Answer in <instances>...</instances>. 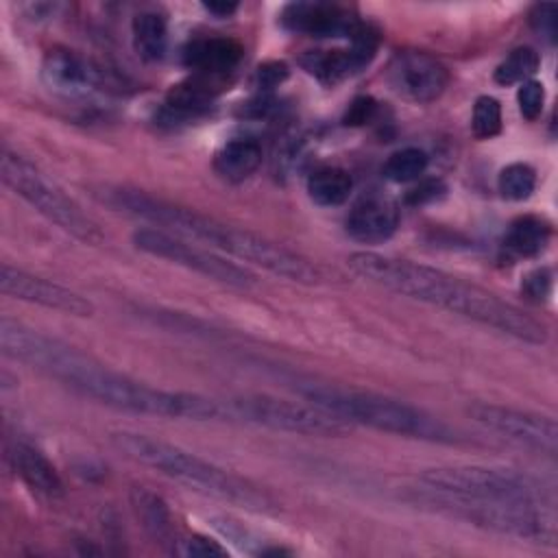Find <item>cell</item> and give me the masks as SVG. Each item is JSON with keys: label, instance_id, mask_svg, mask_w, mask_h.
Here are the masks:
<instances>
[{"label": "cell", "instance_id": "cell-29", "mask_svg": "<svg viewBox=\"0 0 558 558\" xmlns=\"http://www.w3.org/2000/svg\"><path fill=\"white\" fill-rule=\"evenodd\" d=\"M172 554L181 556V558H196V556H229L227 547H222L218 541L201 536V534H192V536H183L174 543Z\"/></svg>", "mask_w": 558, "mask_h": 558}, {"label": "cell", "instance_id": "cell-27", "mask_svg": "<svg viewBox=\"0 0 558 558\" xmlns=\"http://www.w3.org/2000/svg\"><path fill=\"white\" fill-rule=\"evenodd\" d=\"M497 187L508 201H525L536 187V172L532 166L521 161L508 163L497 177Z\"/></svg>", "mask_w": 558, "mask_h": 558}, {"label": "cell", "instance_id": "cell-2", "mask_svg": "<svg viewBox=\"0 0 558 558\" xmlns=\"http://www.w3.org/2000/svg\"><path fill=\"white\" fill-rule=\"evenodd\" d=\"M347 264L357 277L375 286L447 310L451 314L471 318L521 342L543 344L547 340L543 323L527 316L512 303L499 299L497 294L475 283L462 281L445 270L416 264L410 259L388 257L373 251L351 253L347 257Z\"/></svg>", "mask_w": 558, "mask_h": 558}, {"label": "cell", "instance_id": "cell-35", "mask_svg": "<svg viewBox=\"0 0 558 558\" xmlns=\"http://www.w3.org/2000/svg\"><path fill=\"white\" fill-rule=\"evenodd\" d=\"M373 113H375V102H373V98H366V96L355 98V100L351 102L347 116H344V124H353V126L364 124V122H368V120L373 118Z\"/></svg>", "mask_w": 558, "mask_h": 558}, {"label": "cell", "instance_id": "cell-26", "mask_svg": "<svg viewBox=\"0 0 558 558\" xmlns=\"http://www.w3.org/2000/svg\"><path fill=\"white\" fill-rule=\"evenodd\" d=\"M131 499H133V508H135L142 525L153 536H166L170 532V512L159 495H155L146 488H135Z\"/></svg>", "mask_w": 558, "mask_h": 558}, {"label": "cell", "instance_id": "cell-33", "mask_svg": "<svg viewBox=\"0 0 558 558\" xmlns=\"http://www.w3.org/2000/svg\"><path fill=\"white\" fill-rule=\"evenodd\" d=\"M288 78V65L283 61H268L255 70V85L259 89H272Z\"/></svg>", "mask_w": 558, "mask_h": 558}, {"label": "cell", "instance_id": "cell-25", "mask_svg": "<svg viewBox=\"0 0 558 558\" xmlns=\"http://www.w3.org/2000/svg\"><path fill=\"white\" fill-rule=\"evenodd\" d=\"M427 163H429V157L423 148L405 146V148L395 150L386 159L381 172L392 183H410V181H416L425 174Z\"/></svg>", "mask_w": 558, "mask_h": 558}, {"label": "cell", "instance_id": "cell-20", "mask_svg": "<svg viewBox=\"0 0 558 558\" xmlns=\"http://www.w3.org/2000/svg\"><path fill=\"white\" fill-rule=\"evenodd\" d=\"M551 238V227L541 216H519L508 225V231L501 240V257L508 262L530 259L545 251Z\"/></svg>", "mask_w": 558, "mask_h": 558}, {"label": "cell", "instance_id": "cell-14", "mask_svg": "<svg viewBox=\"0 0 558 558\" xmlns=\"http://www.w3.org/2000/svg\"><path fill=\"white\" fill-rule=\"evenodd\" d=\"M44 85L61 96H87L111 85L109 72L68 48H52L41 61Z\"/></svg>", "mask_w": 558, "mask_h": 558}, {"label": "cell", "instance_id": "cell-21", "mask_svg": "<svg viewBox=\"0 0 558 558\" xmlns=\"http://www.w3.org/2000/svg\"><path fill=\"white\" fill-rule=\"evenodd\" d=\"M262 146L253 137H235L225 142L214 155V170L227 183L248 179L262 163Z\"/></svg>", "mask_w": 558, "mask_h": 558}, {"label": "cell", "instance_id": "cell-16", "mask_svg": "<svg viewBox=\"0 0 558 558\" xmlns=\"http://www.w3.org/2000/svg\"><path fill=\"white\" fill-rule=\"evenodd\" d=\"M399 227L397 205L379 194L362 196L349 211L344 229L349 238L362 244H381L395 235Z\"/></svg>", "mask_w": 558, "mask_h": 558}, {"label": "cell", "instance_id": "cell-22", "mask_svg": "<svg viewBox=\"0 0 558 558\" xmlns=\"http://www.w3.org/2000/svg\"><path fill=\"white\" fill-rule=\"evenodd\" d=\"M133 48L146 63H157L168 50V22L157 11H142L131 22Z\"/></svg>", "mask_w": 558, "mask_h": 558}, {"label": "cell", "instance_id": "cell-15", "mask_svg": "<svg viewBox=\"0 0 558 558\" xmlns=\"http://www.w3.org/2000/svg\"><path fill=\"white\" fill-rule=\"evenodd\" d=\"M377 50V31L368 26L347 48L336 50H310L301 57V65L307 74L325 85H336L371 63Z\"/></svg>", "mask_w": 558, "mask_h": 558}, {"label": "cell", "instance_id": "cell-12", "mask_svg": "<svg viewBox=\"0 0 558 558\" xmlns=\"http://www.w3.org/2000/svg\"><path fill=\"white\" fill-rule=\"evenodd\" d=\"M0 290H2V294L11 296V299L41 305L48 310H57L68 316L87 318L94 314V303L89 299H85L83 294H78L61 283H54L50 279L31 275L11 264L0 266Z\"/></svg>", "mask_w": 558, "mask_h": 558}, {"label": "cell", "instance_id": "cell-7", "mask_svg": "<svg viewBox=\"0 0 558 558\" xmlns=\"http://www.w3.org/2000/svg\"><path fill=\"white\" fill-rule=\"evenodd\" d=\"M421 484L427 493L466 497V499H506V501H532L541 499L536 484L512 471L495 466H440L427 469L421 475Z\"/></svg>", "mask_w": 558, "mask_h": 558}, {"label": "cell", "instance_id": "cell-6", "mask_svg": "<svg viewBox=\"0 0 558 558\" xmlns=\"http://www.w3.org/2000/svg\"><path fill=\"white\" fill-rule=\"evenodd\" d=\"M0 179L35 211L46 216L76 240L85 244H100L105 240L100 227L81 209L74 198H70L57 183H52L33 161L15 150H9L7 146L0 155Z\"/></svg>", "mask_w": 558, "mask_h": 558}, {"label": "cell", "instance_id": "cell-36", "mask_svg": "<svg viewBox=\"0 0 558 558\" xmlns=\"http://www.w3.org/2000/svg\"><path fill=\"white\" fill-rule=\"evenodd\" d=\"M203 9L207 13H211L214 17H231L235 11H238V4L235 2H205Z\"/></svg>", "mask_w": 558, "mask_h": 558}, {"label": "cell", "instance_id": "cell-24", "mask_svg": "<svg viewBox=\"0 0 558 558\" xmlns=\"http://www.w3.org/2000/svg\"><path fill=\"white\" fill-rule=\"evenodd\" d=\"M538 63L541 59L534 48L519 46L501 59V63L493 72V78L497 85H514V83L521 85L523 81H530L536 74Z\"/></svg>", "mask_w": 558, "mask_h": 558}, {"label": "cell", "instance_id": "cell-5", "mask_svg": "<svg viewBox=\"0 0 558 558\" xmlns=\"http://www.w3.org/2000/svg\"><path fill=\"white\" fill-rule=\"evenodd\" d=\"M303 397L312 405L342 418L349 425L353 423L366 425V427L397 434V436L451 440L449 429L438 418L425 414L423 410L410 403H403L390 397L353 390V388L314 386V384H310L303 390Z\"/></svg>", "mask_w": 558, "mask_h": 558}, {"label": "cell", "instance_id": "cell-18", "mask_svg": "<svg viewBox=\"0 0 558 558\" xmlns=\"http://www.w3.org/2000/svg\"><path fill=\"white\" fill-rule=\"evenodd\" d=\"M209 76H201L196 74L194 78H187L179 85H174L168 96L166 102L159 111V120L163 124H179V122H187L194 118H201L203 113L209 111L216 89L211 87Z\"/></svg>", "mask_w": 558, "mask_h": 558}, {"label": "cell", "instance_id": "cell-31", "mask_svg": "<svg viewBox=\"0 0 558 558\" xmlns=\"http://www.w3.org/2000/svg\"><path fill=\"white\" fill-rule=\"evenodd\" d=\"M556 15H558V7L554 2H541L532 9L530 24L541 37H545L547 41H554L556 33H558V17Z\"/></svg>", "mask_w": 558, "mask_h": 558}, {"label": "cell", "instance_id": "cell-19", "mask_svg": "<svg viewBox=\"0 0 558 558\" xmlns=\"http://www.w3.org/2000/svg\"><path fill=\"white\" fill-rule=\"evenodd\" d=\"M9 460L15 469V473L24 480V484L31 490H35L37 495H41L46 499L63 497V482H61L57 469L50 464V460L39 449L17 440L9 447Z\"/></svg>", "mask_w": 558, "mask_h": 558}, {"label": "cell", "instance_id": "cell-11", "mask_svg": "<svg viewBox=\"0 0 558 558\" xmlns=\"http://www.w3.org/2000/svg\"><path fill=\"white\" fill-rule=\"evenodd\" d=\"M386 81L401 98L427 105L442 96L449 83V72L429 52L403 50L390 59Z\"/></svg>", "mask_w": 558, "mask_h": 558}, {"label": "cell", "instance_id": "cell-1", "mask_svg": "<svg viewBox=\"0 0 558 558\" xmlns=\"http://www.w3.org/2000/svg\"><path fill=\"white\" fill-rule=\"evenodd\" d=\"M0 347L4 355L35 366L76 392L116 410L166 418L231 421L229 401L148 386L9 316L0 318Z\"/></svg>", "mask_w": 558, "mask_h": 558}, {"label": "cell", "instance_id": "cell-3", "mask_svg": "<svg viewBox=\"0 0 558 558\" xmlns=\"http://www.w3.org/2000/svg\"><path fill=\"white\" fill-rule=\"evenodd\" d=\"M100 198L118 211L148 220L194 242H203L231 257H238L240 262L264 268L275 277L301 286H318L323 281V272L312 259L248 229L227 225L207 214L155 198L133 187H105Z\"/></svg>", "mask_w": 558, "mask_h": 558}, {"label": "cell", "instance_id": "cell-34", "mask_svg": "<svg viewBox=\"0 0 558 558\" xmlns=\"http://www.w3.org/2000/svg\"><path fill=\"white\" fill-rule=\"evenodd\" d=\"M442 192H445V185H442L440 179H425V181H421L418 185H414V187L408 192V203L421 205V203H427V201L438 198Z\"/></svg>", "mask_w": 558, "mask_h": 558}, {"label": "cell", "instance_id": "cell-8", "mask_svg": "<svg viewBox=\"0 0 558 558\" xmlns=\"http://www.w3.org/2000/svg\"><path fill=\"white\" fill-rule=\"evenodd\" d=\"M227 401L231 410V421L264 425L277 432L303 436H342L351 427L342 418L312 403L288 401L270 395H244Z\"/></svg>", "mask_w": 558, "mask_h": 558}, {"label": "cell", "instance_id": "cell-4", "mask_svg": "<svg viewBox=\"0 0 558 558\" xmlns=\"http://www.w3.org/2000/svg\"><path fill=\"white\" fill-rule=\"evenodd\" d=\"M111 442L131 460L150 466L161 475L203 495H211L251 512L277 510V504L268 493L177 445L137 432H113Z\"/></svg>", "mask_w": 558, "mask_h": 558}, {"label": "cell", "instance_id": "cell-17", "mask_svg": "<svg viewBox=\"0 0 558 558\" xmlns=\"http://www.w3.org/2000/svg\"><path fill=\"white\" fill-rule=\"evenodd\" d=\"M242 52V46L231 37H198L185 44L181 59L196 74L218 78L240 63Z\"/></svg>", "mask_w": 558, "mask_h": 558}, {"label": "cell", "instance_id": "cell-30", "mask_svg": "<svg viewBox=\"0 0 558 558\" xmlns=\"http://www.w3.org/2000/svg\"><path fill=\"white\" fill-rule=\"evenodd\" d=\"M543 102H545V87L541 81H523L519 85V92H517V105H519V111L525 120H536L543 111Z\"/></svg>", "mask_w": 558, "mask_h": 558}, {"label": "cell", "instance_id": "cell-23", "mask_svg": "<svg viewBox=\"0 0 558 558\" xmlns=\"http://www.w3.org/2000/svg\"><path fill=\"white\" fill-rule=\"evenodd\" d=\"M353 190V179L347 170L336 166L316 168L307 177V194L320 207H338L342 205Z\"/></svg>", "mask_w": 558, "mask_h": 558}, {"label": "cell", "instance_id": "cell-28", "mask_svg": "<svg viewBox=\"0 0 558 558\" xmlns=\"http://www.w3.org/2000/svg\"><path fill=\"white\" fill-rule=\"evenodd\" d=\"M471 131L477 140H490L501 131V105L493 96H480L471 113Z\"/></svg>", "mask_w": 558, "mask_h": 558}, {"label": "cell", "instance_id": "cell-13", "mask_svg": "<svg viewBox=\"0 0 558 558\" xmlns=\"http://www.w3.org/2000/svg\"><path fill=\"white\" fill-rule=\"evenodd\" d=\"M279 22L296 35L318 39H357L371 24L357 20L349 9L333 2H290L283 7Z\"/></svg>", "mask_w": 558, "mask_h": 558}, {"label": "cell", "instance_id": "cell-32", "mask_svg": "<svg viewBox=\"0 0 558 558\" xmlns=\"http://www.w3.org/2000/svg\"><path fill=\"white\" fill-rule=\"evenodd\" d=\"M521 292L532 303H545L551 292V270L549 268H534L523 277Z\"/></svg>", "mask_w": 558, "mask_h": 558}, {"label": "cell", "instance_id": "cell-10", "mask_svg": "<svg viewBox=\"0 0 558 558\" xmlns=\"http://www.w3.org/2000/svg\"><path fill=\"white\" fill-rule=\"evenodd\" d=\"M466 412L477 425L519 447L538 453H554L558 447V427L551 416L484 401L471 403Z\"/></svg>", "mask_w": 558, "mask_h": 558}, {"label": "cell", "instance_id": "cell-9", "mask_svg": "<svg viewBox=\"0 0 558 558\" xmlns=\"http://www.w3.org/2000/svg\"><path fill=\"white\" fill-rule=\"evenodd\" d=\"M131 240H133L135 248H140L142 253L166 259L177 266H183V268L194 270L207 279H214L218 283L240 288V290H248L257 283L255 275L248 272L246 268L211 253L209 248H201L196 244L183 242L163 229H137L131 235Z\"/></svg>", "mask_w": 558, "mask_h": 558}]
</instances>
